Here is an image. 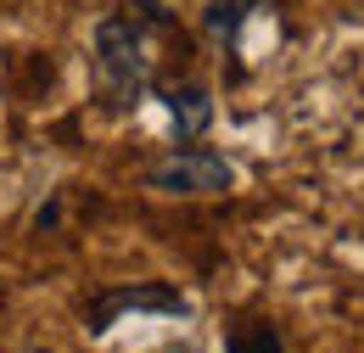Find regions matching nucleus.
Instances as JSON below:
<instances>
[{
    "label": "nucleus",
    "mask_w": 364,
    "mask_h": 353,
    "mask_svg": "<svg viewBox=\"0 0 364 353\" xmlns=\"http://www.w3.org/2000/svg\"><path fill=\"white\" fill-rule=\"evenodd\" d=\"M157 40H174V11L163 0H135L129 11H107L95 23L90 73L107 112H129L146 90H157Z\"/></svg>",
    "instance_id": "obj_1"
},
{
    "label": "nucleus",
    "mask_w": 364,
    "mask_h": 353,
    "mask_svg": "<svg viewBox=\"0 0 364 353\" xmlns=\"http://www.w3.org/2000/svg\"><path fill=\"white\" fill-rule=\"evenodd\" d=\"M202 40L213 45L219 68L230 85L252 79L258 68H269L274 51L286 45V17L274 0H208L202 11Z\"/></svg>",
    "instance_id": "obj_2"
},
{
    "label": "nucleus",
    "mask_w": 364,
    "mask_h": 353,
    "mask_svg": "<svg viewBox=\"0 0 364 353\" xmlns=\"http://www.w3.org/2000/svg\"><path fill=\"white\" fill-rule=\"evenodd\" d=\"M146 191H157V196H230L235 163L208 146H174L163 163L146 169Z\"/></svg>",
    "instance_id": "obj_3"
},
{
    "label": "nucleus",
    "mask_w": 364,
    "mask_h": 353,
    "mask_svg": "<svg viewBox=\"0 0 364 353\" xmlns=\"http://www.w3.org/2000/svg\"><path fill=\"white\" fill-rule=\"evenodd\" d=\"M129 309H146V314H191V303H185L180 292H168V286H124V292H107V297H95L90 309H85V331L101 337L118 314H129Z\"/></svg>",
    "instance_id": "obj_4"
},
{
    "label": "nucleus",
    "mask_w": 364,
    "mask_h": 353,
    "mask_svg": "<svg viewBox=\"0 0 364 353\" xmlns=\"http://www.w3.org/2000/svg\"><path fill=\"white\" fill-rule=\"evenodd\" d=\"M163 101H168V118H174L180 146H191V140H202L213 130V90L208 85H168Z\"/></svg>",
    "instance_id": "obj_5"
},
{
    "label": "nucleus",
    "mask_w": 364,
    "mask_h": 353,
    "mask_svg": "<svg viewBox=\"0 0 364 353\" xmlns=\"http://www.w3.org/2000/svg\"><path fill=\"white\" fill-rule=\"evenodd\" d=\"M225 353H286V342H280V331L269 320H241L225 337Z\"/></svg>",
    "instance_id": "obj_6"
},
{
    "label": "nucleus",
    "mask_w": 364,
    "mask_h": 353,
    "mask_svg": "<svg viewBox=\"0 0 364 353\" xmlns=\"http://www.w3.org/2000/svg\"><path fill=\"white\" fill-rule=\"evenodd\" d=\"M157 353H196V348H185V342H174V348H157Z\"/></svg>",
    "instance_id": "obj_7"
},
{
    "label": "nucleus",
    "mask_w": 364,
    "mask_h": 353,
    "mask_svg": "<svg viewBox=\"0 0 364 353\" xmlns=\"http://www.w3.org/2000/svg\"><path fill=\"white\" fill-rule=\"evenodd\" d=\"M28 353H46V348H28Z\"/></svg>",
    "instance_id": "obj_8"
}]
</instances>
